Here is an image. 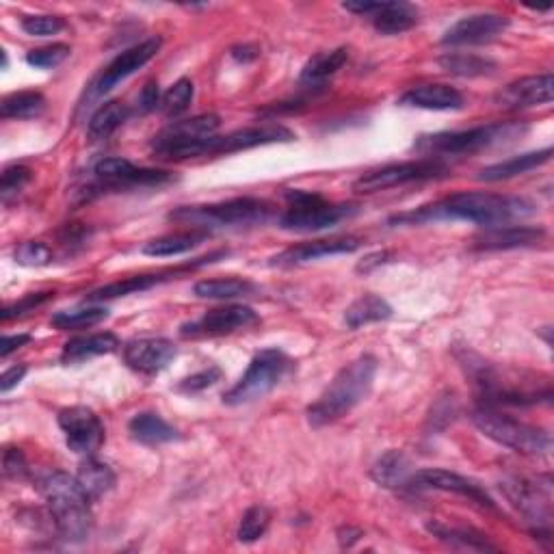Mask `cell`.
<instances>
[{"instance_id": "obj_24", "label": "cell", "mask_w": 554, "mask_h": 554, "mask_svg": "<svg viewBox=\"0 0 554 554\" xmlns=\"http://www.w3.org/2000/svg\"><path fill=\"white\" fill-rule=\"evenodd\" d=\"M546 236L544 228L533 226H494L474 239V249L479 252H498V249H518L539 243Z\"/></svg>"}, {"instance_id": "obj_6", "label": "cell", "mask_w": 554, "mask_h": 554, "mask_svg": "<svg viewBox=\"0 0 554 554\" xmlns=\"http://www.w3.org/2000/svg\"><path fill=\"white\" fill-rule=\"evenodd\" d=\"M470 371L474 377V384L479 388L481 405L498 407V405H537V403H550L552 390L544 388L539 390L533 379H522L516 371H505L500 366L492 364H470Z\"/></svg>"}, {"instance_id": "obj_44", "label": "cell", "mask_w": 554, "mask_h": 554, "mask_svg": "<svg viewBox=\"0 0 554 554\" xmlns=\"http://www.w3.org/2000/svg\"><path fill=\"white\" fill-rule=\"evenodd\" d=\"M20 26L31 37H48L61 33L65 29V20L61 16H52V13H35V16H26Z\"/></svg>"}, {"instance_id": "obj_11", "label": "cell", "mask_w": 554, "mask_h": 554, "mask_svg": "<svg viewBox=\"0 0 554 554\" xmlns=\"http://www.w3.org/2000/svg\"><path fill=\"white\" fill-rule=\"evenodd\" d=\"M500 490L507 496L509 503L516 507L522 516L533 524V535L550 539L552 531V483L550 477L546 481H531L524 477H513L503 481Z\"/></svg>"}, {"instance_id": "obj_45", "label": "cell", "mask_w": 554, "mask_h": 554, "mask_svg": "<svg viewBox=\"0 0 554 554\" xmlns=\"http://www.w3.org/2000/svg\"><path fill=\"white\" fill-rule=\"evenodd\" d=\"M13 258L22 267H46L52 262V249L42 241H26L18 245Z\"/></svg>"}, {"instance_id": "obj_53", "label": "cell", "mask_w": 554, "mask_h": 554, "mask_svg": "<svg viewBox=\"0 0 554 554\" xmlns=\"http://www.w3.org/2000/svg\"><path fill=\"white\" fill-rule=\"evenodd\" d=\"M392 258H394V256H392L390 252H377V254H371V256H366V258L360 262L358 271H360V273H371V271H375V269L381 267V265H388V262H390Z\"/></svg>"}, {"instance_id": "obj_26", "label": "cell", "mask_w": 554, "mask_h": 554, "mask_svg": "<svg viewBox=\"0 0 554 554\" xmlns=\"http://www.w3.org/2000/svg\"><path fill=\"white\" fill-rule=\"evenodd\" d=\"M130 438L145 446H161L180 440V431L154 412H141L128 422Z\"/></svg>"}, {"instance_id": "obj_39", "label": "cell", "mask_w": 554, "mask_h": 554, "mask_svg": "<svg viewBox=\"0 0 554 554\" xmlns=\"http://www.w3.org/2000/svg\"><path fill=\"white\" fill-rule=\"evenodd\" d=\"M126 117H128V109L122 102H117V100L104 102L102 107L94 115H91L89 126H87V135L94 141L107 139L126 122Z\"/></svg>"}, {"instance_id": "obj_21", "label": "cell", "mask_w": 554, "mask_h": 554, "mask_svg": "<svg viewBox=\"0 0 554 554\" xmlns=\"http://www.w3.org/2000/svg\"><path fill=\"white\" fill-rule=\"evenodd\" d=\"M509 26V18L500 13H474L457 20L442 37V46H477L487 44L503 35Z\"/></svg>"}, {"instance_id": "obj_22", "label": "cell", "mask_w": 554, "mask_h": 554, "mask_svg": "<svg viewBox=\"0 0 554 554\" xmlns=\"http://www.w3.org/2000/svg\"><path fill=\"white\" fill-rule=\"evenodd\" d=\"M178 347L167 338H137L124 347V360L139 375H158L176 360Z\"/></svg>"}, {"instance_id": "obj_7", "label": "cell", "mask_w": 554, "mask_h": 554, "mask_svg": "<svg viewBox=\"0 0 554 554\" xmlns=\"http://www.w3.org/2000/svg\"><path fill=\"white\" fill-rule=\"evenodd\" d=\"M526 130H529L526 124H518V122H498V124L477 126L470 130H453V133L420 137L416 141V150L425 154H442V156L477 154L481 150L494 148V145L516 141L526 133Z\"/></svg>"}, {"instance_id": "obj_16", "label": "cell", "mask_w": 554, "mask_h": 554, "mask_svg": "<svg viewBox=\"0 0 554 554\" xmlns=\"http://www.w3.org/2000/svg\"><path fill=\"white\" fill-rule=\"evenodd\" d=\"M260 319L249 306H223L208 310L204 316L195 321L184 323L180 327L182 338H215L234 334L239 329H247L256 325Z\"/></svg>"}, {"instance_id": "obj_46", "label": "cell", "mask_w": 554, "mask_h": 554, "mask_svg": "<svg viewBox=\"0 0 554 554\" xmlns=\"http://www.w3.org/2000/svg\"><path fill=\"white\" fill-rule=\"evenodd\" d=\"M31 180V169L24 165H11L3 171L0 176V195H3V202L7 204L11 195H18L26 182Z\"/></svg>"}, {"instance_id": "obj_18", "label": "cell", "mask_w": 554, "mask_h": 554, "mask_svg": "<svg viewBox=\"0 0 554 554\" xmlns=\"http://www.w3.org/2000/svg\"><path fill=\"white\" fill-rule=\"evenodd\" d=\"M355 16H364L373 22L375 31L381 35H401L410 31L418 22V9L410 3L388 0V3H371V0H355L342 5Z\"/></svg>"}, {"instance_id": "obj_20", "label": "cell", "mask_w": 554, "mask_h": 554, "mask_svg": "<svg viewBox=\"0 0 554 554\" xmlns=\"http://www.w3.org/2000/svg\"><path fill=\"white\" fill-rule=\"evenodd\" d=\"M554 96V81L552 74H535L524 76L520 81H513L503 91H498L494 102L503 111H524L533 107H544L550 104Z\"/></svg>"}, {"instance_id": "obj_42", "label": "cell", "mask_w": 554, "mask_h": 554, "mask_svg": "<svg viewBox=\"0 0 554 554\" xmlns=\"http://www.w3.org/2000/svg\"><path fill=\"white\" fill-rule=\"evenodd\" d=\"M193 96H195V87L193 83L189 81V78H180L178 83L171 85L165 96H163V102H161V109L167 117H176L180 113L187 111L191 107L193 102Z\"/></svg>"}, {"instance_id": "obj_52", "label": "cell", "mask_w": 554, "mask_h": 554, "mask_svg": "<svg viewBox=\"0 0 554 554\" xmlns=\"http://www.w3.org/2000/svg\"><path fill=\"white\" fill-rule=\"evenodd\" d=\"M26 375V366H13L9 371L3 373V379H0V392L7 394L11 388H16L20 381Z\"/></svg>"}, {"instance_id": "obj_35", "label": "cell", "mask_w": 554, "mask_h": 554, "mask_svg": "<svg viewBox=\"0 0 554 554\" xmlns=\"http://www.w3.org/2000/svg\"><path fill=\"white\" fill-rule=\"evenodd\" d=\"M256 286L241 277H215V280H202L193 286V295L200 299H215L226 301L236 297L252 295Z\"/></svg>"}, {"instance_id": "obj_49", "label": "cell", "mask_w": 554, "mask_h": 554, "mask_svg": "<svg viewBox=\"0 0 554 554\" xmlns=\"http://www.w3.org/2000/svg\"><path fill=\"white\" fill-rule=\"evenodd\" d=\"M3 472L7 479H24L29 474V466H26V459L20 448H7L3 457Z\"/></svg>"}, {"instance_id": "obj_34", "label": "cell", "mask_w": 554, "mask_h": 554, "mask_svg": "<svg viewBox=\"0 0 554 554\" xmlns=\"http://www.w3.org/2000/svg\"><path fill=\"white\" fill-rule=\"evenodd\" d=\"M167 275H171V273H154V275L126 277V280H122V282H113V284H107V286L94 290V293H89L85 297V301L96 303V301L126 297V295H133V293H143V290H150V288H154L158 284L167 282L169 280Z\"/></svg>"}, {"instance_id": "obj_50", "label": "cell", "mask_w": 554, "mask_h": 554, "mask_svg": "<svg viewBox=\"0 0 554 554\" xmlns=\"http://www.w3.org/2000/svg\"><path fill=\"white\" fill-rule=\"evenodd\" d=\"M161 102H163V96H161V87H158V83H154V81L145 83V87L141 89V96H139V109L143 113H152L161 107Z\"/></svg>"}, {"instance_id": "obj_47", "label": "cell", "mask_w": 554, "mask_h": 554, "mask_svg": "<svg viewBox=\"0 0 554 554\" xmlns=\"http://www.w3.org/2000/svg\"><path fill=\"white\" fill-rule=\"evenodd\" d=\"M221 368L219 366H208L204 368V371L200 373H193L191 377H184L180 384L176 386L178 392L182 394H197V392H204L208 388H213L217 381L221 379Z\"/></svg>"}, {"instance_id": "obj_30", "label": "cell", "mask_w": 554, "mask_h": 554, "mask_svg": "<svg viewBox=\"0 0 554 554\" xmlns=\"http://www.w3.org/2000/svg\"><path fill=\"white\" fill-rule=\"evenodd\" d=\"M76 481L89 500H98L115 487V472L111 470V466L102 464V461L87 457L76 472Z\"/></svg>"}, {"instance_id": "obj_32", "label": "cell", "mask_w": 554, "mask_h": 554, "mask_svg": "<svg viewBox=\"0 0 554 554\" xmlns=\"http://www.w3.org/2000/svg\"><path fill=\"white\" fill-rule=\"evenodd\" d=\"M206 239H208V232H200V230L167 234V236H161V239H154L150 243H145L141 252L145 256H154V258L180 256V254L193 252V249L197 245H202Z\"/></svg>"}, {"instance_id": "obj_55", "label": "cell", "mask_w": 554, "mask_h": 554, "mask_svg": "<svg viewBox=\"0 0 554 554\" xmlns=\"http://www.w3.org/2000/svg\"><path fill=\"white\" fill-rule=\"evenodd\" d=\"M340 542L342 546H351L353 542H358V539L362 537V531H353V529H342L340 533Z\"/></svg>"}, {"instance_id": "obj_5", "label": "cell", "mask_w": 554, "mask_h": 554, "mask_svg": "<svg viewBox=\"0 0 554 554\" xmlns=\"http://www.w3.org/2000/svg\"><path fill=\"white\" fill-rule=\"evenodd\" d=\"M472 422L485 438L500 446H507L526 457H546L552 451L550 433L542 427L526 425V422L498 412V407L479 405L472 412Z\"/></svg>"}, {"instance_id": "obj_15", "label": "cell", "mask_w": 554, "mask_h": 554, "mask_svg": "<svg viewBox=\"0 0 554 554\" xmlns=\"http://www.w3.org/2000/svg\"><path fill=\"white\" fill-rule=\"evenodd\" d=\"M57 420L70 451L83 457H94L100 451L104 444V425L94 410L85 405L65 407Z\"/></svg>"}, {"instance_id": "obj_43", "label": "cell", "mask_w": 554, "mask_h": 554, "mask_svg": "<svg viewBox=\"0 0 554 554\" xmlns=\"http://www.w3.org/2000/svg\"><path fill=\"white\" fill-rule=\"evenodd\" d=\"M70 52L72 48L68 44H50L44 48L31 50L29 55H26V63L33 65L37 70H52L68 59Z\"/></svg>"}, {"instance_id": "obj_13", "label": "cell", "mask_w": 554, "mask_h": 554, "mask_svg": "<svg viewBox=\"0 0 554 554\" xmlns=\"http://www.w3.org/2000/svg\"><path fill=\"white\" fill-rule=\"evenodd\" d=\"M448 174V165L438 158H420V161L394 163L379 169H371L353 182V189L360 193H377L394 187H403L410 182L435 180Z\"/></svg>"}, {"instance_id": "obj_25", "label": "cell", "mask_w": 554, "mask_h": 554, "mask_svg": "<svg viewBox=\"0 0 554 554\" xmlns=\"http://www.w3.org/2000/svg\"><path fill=\"white\" fill-rule=\"evenodd\" d=\"M401 107L425 109V111H457L464 107V96L451 85L433 83V85H418L399 98Z\"/></svg>"}, {"instance_id": "obj_28", "label": "cell", "mask_w": 554, "mask_h": 554, "mask_svg": "<svg viewBox=\"0 0 554 554\" xmlns=\"http://www.w3.org/2000/svg\"><path fill=\"white\" fill-rule=\"evenodd\" d=\"M120 347V338L111 332H102V334H91V336H81L70 340L68 345L63 347L61 353V362L63 364H78L91 358H98V355H107L113 353Z\"/></svg>"}, {"instance_id": "obj_9", "label": "cell", "mask_w": 554, "mask_h": 554, "mask_svg": "<svg viewBox=\"0 0 554 554\" xmlns=\"http://www.w3.org/2000/svg\"><path fill=\"white\" fill-rule=\"evenodd\" d=\"M288 368L290 358L280 349H265L256 353L243 377L223 394V403L230 407H239L267 397V394L284 379Z\"/></svg>"}, {"instance_id": "obj_4", "label": "cell", "mask_w": 554, "mask_h": 554, "mask_svg": "<svg viewBox=\"0 0 554 554\" xmlns=\"http://www.w3.org/2000/svg\"><path fill=\"white\" fill-rule=\"evenodd\" d=\"M273 204L260 197H234L228 202L204 206H180L169 213V221L193 226V230H223V228H249L269 221Z\"/></svg>"}, {"instance_id": "obj_48", "label": "cell", "mask_w": 554, "mask_h": 554, "mask_svg": "<svg viewBox=\"0 0 554 554\" xmlns=\"http://www.w3.org/2000/svg\"><path fill=\"white\" fill-rule=\"evenodd\" d=\"M50 297H52V293H31L16 303H9V306L3 310V323L16 319V316H22L26 312H33L37 306H42V303H46Z\"/></svg>"}, {"instance_id": "obj_36", "label": "cell", "mask_w": 554, "mask_h": 554, "mask_svg": "<svg viewBox=\"0 0 554 554\" xmlns=\"http://www.w3.org/2000/svg\"><path fill=\"white\" fill-rule=\"evenodd\" d=\"M427 529L440 539V542L453 546V548H466V550H498L494 544H490L483 533L472 531V529H457V526H446L440 522H429Z\"/></svg>"}, {"instance_id": "obj_19", "label": "cell", "mask_w": 554, "mask_h": 554, "mask_svg": "<svg viewBox=\"0 0 554 554\" xmlns=\"http://www.w3.org/2000/svg\"><path fill=\"white\" fill-rule=\"evenodd\" d=\"M161 46H163L161 37H150V39H145V42L124 50L122 55H117L107 65V68L102 70V74L96 78V83L91 85V87H94L91 96L100 98L104 94H109L113 87H117L122 81H126L128 76H133L137 70L143 68L145 63H150L158 55Z\"/></svg>"}, {"instance_id": "obj_23", "label": "cell", "mask_w": 554, "mask_h": 554, "mask_svg": "<svg viewBox=\"0 0 554 554\" xmlns=\"http://www.w3.org/2000/svg\"><path fill=\"white\" fill-rule=\"evenodd\" d=\"M360 247V239L355 236H340V239H323L312 243H301L286 249V252L277 254L271 258L273 267H297L306 265V262L327 258V256H340V254H353Z\"/></svg>"}, {"instance_id": "obj_38", "label": "cell", "mask_w": 554, "mask_h": 554, "mask_svg": "<svg viewBox=\"0 0 554 554\" xmlns=\"http://www.w3.org/2000/svg\"><path fill=\"white\" fill-rule=\"evenodd\" d=\"M46 111V98L39 91H16L0 102L3 120H33Z\"/></svg>"}, {"instance_id": "obj_3", "label": "cell", "mask_w": 554, "mask_h": 554, "mask_svg": "<svg viewBox=\"0 0 554 554\" xmlns=\"http://www.w3.org/2000/svg\"><path fill=\"white\" fill-rule=\"evenodd\" d=\"M50 516L65 542H85L91 531V500L83 494L76 477L68 472H48L39 481Z\"/></svg>"}, {"instance_id": "obj_2", "label": "cell", "mask_w": 554, "mask_h": 554, "mask_svg": "<svg viewBox=\"0 0 554 554\" xmlns=\"http://www.w3.org/2000/svg\"><path fill=\"white\" fill-rule=\"evenodd\" d=\"M375 355H360L347 366H342L336 377L329 381L323 394L308 407V420L312 427H325L347 416L353 407H358L373 390L377 375Z\"/></svg>"}, {"instance_id": "obj_54", "label": "cell", "mask_w": 554, "mask_h": 554, "mask_svg": "<svg viewBox=\"0 0 554 554\" xmlns=\"http://www.w3.org/2000/svg\"><path fill=\"white\" fill-rule=\"evenodd\" d=\"M230 55L234 61H239V63H249V61H254L258 57V48L256 46H249V44H243V46H234L230 50Z\"/></svg>"}, {"instance_id": "obj_41", "label": "cell", "mask_w": 554, "mask_h": 554, "mask_svg": "<svg viewBox=\"0 0 554 554\" xmlns=\"http://www.w3.org/2000/svg\"><path fill=\"white\" fill-rule=\"evenodd\" d=\"M269 524H271V513L267 507H262V505L249 507L241 520L236 537H239V542H243V544H254L267 533Z\"/></svg>"}, {"instance_id": "obj_51", "label": "cell", "mask_w": 554, "mask_h": 554, "mask_svg": "<svg viewBox=\"0 0 554 554\" xmlns=\"http://www.w3.org/2000/svg\"><path fill=\"white\" fill-rule=\"evenodd\" d=\"M26 342H31L29 334H18V336H5L3 342H0V358L7 360L13 351H18L24 347Z\"/></svg>"}, {"instance_id": "obj_8", "label": "cell", "mask_w": 554, "mask_h": 554, "mask_svg": "<svg viewBox=\"0 0 554 554\" xmlns=\"http://www.w3.org/2000/svg\"><path fill=\"white\" fill-rule=\"evenodd\" d=\"M288 208L280 215V228L286 232H321L338 226L358 213L355 204H332L310 191H288Z\"/></svg>"}, {"instance_id": "obj_33", "label": "cell", "mask_w": 554, "mask_h": 554, "mask_svg": "<svg viewBox=\"0 0 554 554\" xmlns=\"http://www.w3.org/2000/svg\"><path fill=\"white\" fill-rule=\"evenodd\" d=\"M392 316V308L386 299H381L379 295H362L360 299H355L351 306L345 312V323L349 329H360L364 325L371 323H381L388 321Z\"/></svg>"}, {"instance_id": "obj_27", "label": "cell", "mask_w": 554, "mask_h": 554, "mask_svg": "<svg viewBox=\"0 0 554 554\" xmlns=\"http://www.w3.org/2000/svg\"><path fill=\"white\" fill-rule=\"evenodd\" d=\"M550 158H552V148H544V150H537V152H526V154H520V156H513V158H507V161H503V163H496V165L485 167L481 171V174H479V180L481 182L511 180V178L522 176V174H529V171L546 165L550 161Z\"/></svg>"}, {"instance_id": "obj_10", "label": "cell", "mask_w": 554, "mask_h": 554, "mask_svg": "<svg viewBox=\"0 0 554 554\" xmlns=\"http://www.w3.org/2000/svg\"><path fill=\"white\" fill-rule=\"evenodd\" d=\"M171 182V174L163 169L137 167L128 158L111 156L102 158L94 165V182L85 187V197L102 195L109 191H124V189H145V187H163Z\"/></svg>"}, {"instance_id": "obj_17", "label": "cell", "mask_w": 554, "mask_h": 554, "mask_svg": "<svg viewBox=\"0 0 554 554\" xmlns=\"http://www.w3.org/2000/svg\"><path fill=\"white\" fill-rule=\"evenodd\" d=\"M410 487H414V490H438V492L457 494V496L468 498L470 503L479 505L487 511H496L494 498L487 494L477 481L461 477V474H457V472H448V470H440V468L418 470V472H412Z\"/></svg>"}, {"instance_id": "obj_14", "label": "cell", "mask_w": 554, "mask_h": 554, "mask_svg": "<svg viewBox=\"0 0 554 554\" xmlns=\"http://www.w3.org/2000/svg\"><path fill=\"white\" fill-rule=\"evenodd\" d=\"M219 126H221L219 115H213V113L195 115V117H189V120L174 122L154 137L152 150L161 158L182 161V154L187 152L191 145L215 137Z\"/></svg>"}, {"instance_id": "obj_31", "label": "cell", "mask_w": 554, "mask_h": 554, "mask_svg": "<svg viewBox=\"0 0 554 554\" xmlns=\"http://www.w3.org/2000/svg\"><path fill=\"white\" fill-rule=\"evenodd\" d=\"M349 59V50L347 48H336V50H325L314 55L306 65H303L299 83L303 87H316L323 85L329 76H334L342 65Z\"/></svg>"}, {"instance_id": "obj_12", "label": "cell", "mask_w": 554, "mask_h": 554, "mask_svg": "<svg viewBox=\"0 0 554 554\" xmlns=\"http://www.w3.org/2000/svg\"><path fill=\"white\" fill-rule=\"evenodd\" d=\"M295 139L293 130L280 124H265V126H249L234 130V133L221 135V137H210L200 143L191 145V148L182 154V158H193V156H210V154H234L243 150L260 148V145H271V143H288Z\"/></svg>"}, {"instance_id": "obj_40", "label": "cell", "mask_w": 554, "mask_h": 554, "mask_svg": "<svg viewBox=\"0 0 554 554\" xmlns=\"http://www.w3.org/2000/svg\"><path fill=\"white\" fill-rule=\"evenodd\" d=\"M107 319H109V310L104 306H83V308L57 312L52 316V325L57 329H63V332H70V329L94 327Z\"/></svg>"}, {"instance_id": "obj_1", "label": "cell", "mask_w": 554, "mask_h": 554, "mask_svg": "<svg viewBox=\"0 0 554 554\" xmlns=\"http://www.w3.org/2000/svg\"><path fill=\"white\" fill-rule=\"evenodd\" d=\"M535 213L533 202L524 197L485 193V191H464L448 195L440 202L420 206L410 213L390 217V226H425V223L440 221H468L479 223L485 228L503 226V223L524 219Z\"/></svg>"}, {"instance_id": "obj_29", "label": "cell", "mask_w": 554, "mask_h": 554, "mask_svg": "<svg viewBox=\"0 0 554 554\" xmlns=\"http://www.w3.org/2000/svg\"><path fill=\"white\" fill-rule=\"evenodd\" d=\"M410 459L405 457L403 451H388L377 459V464L371 470V477L381 487L388 490H399V487H410Z\"/></svg>"}, {"instance_id": "obj_37", "label": "cell", "mask_w": 554, "mask_h": 554, "mask_svg": "<svg viewBox=\"0 0 554 554\" xmlns=\"http://www.w3.org/2000/svg\"><path fill=\"white\" fill-rule=\"evenodd\" d=\"M440 68L453 76H461V78H474V76H487L496 70V63L472 55V52H446L438 59Z\"/></svg>"}]
</instances>
